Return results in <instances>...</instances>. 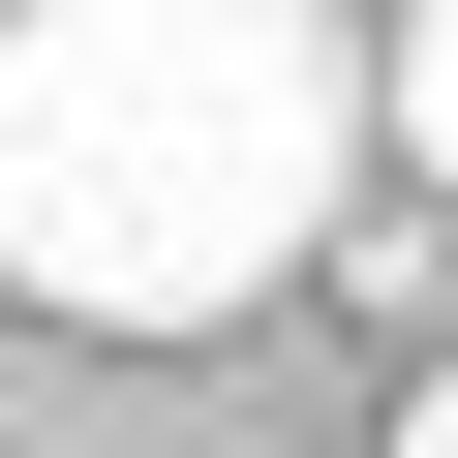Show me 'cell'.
<instances>
[{"instance_id":"6da1fadb","label":"cell","mask_w":458,"mask_h":458,"mask_svg":"<svg viewBox=\"0 0 458 458\" xmlns=\"http://www.w3.org/2000/svg\"><path fill=\"white\" fill-rule=\"evenodd\" d=\"M367 62L336 0H31L0 31V306L62 336H214L336 245Z\"/></svg>"},{"instance_id":"7a4b0ae2","label":"cell","mask_w":458,"mask_h":458,"mask_svg":"<svg viewBox=\"0 0 458 458\" xmlns=\"http://www.w3.org/2000/svg\"><path fill=\"white\" fill-rule=\"evenodd\" d=\"M367 92H397V153L458 183V0H397V62H367Z\"/></svg>"},{"instance_id":"3957f363","label":"cell","mask_w":458,"mask_h":458,"mask_svg":"<svg viewBox=\"0 0 458 458\" xmlns=\"http://www.w3.org/2000/svg\"><path fill=\"white\" fill-rule=\"evenodd\" d=\"M397 458H458V367H428V397H397Z\"/></svg>"}]
</instances>
